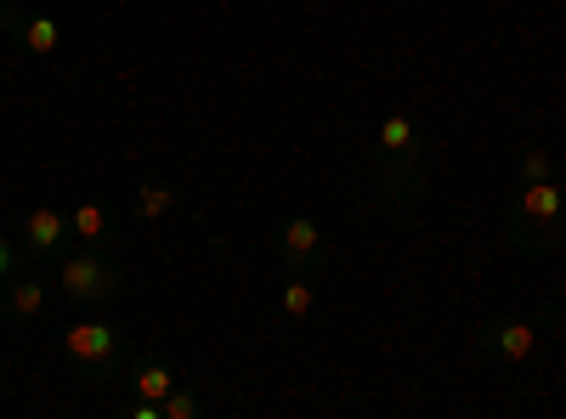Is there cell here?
Segmentation results:
<instances>
[{
	"label": "cell",
	"instance_id": "6da1fadb",
	"mask_svg": "<svg viewBox=\"0 0 566 419\" xmlns=\"http://www.w3.org/2000/svg\"><path fill=\"white\" fill-rule=\"evenodd\" d=\"M374 170H380V188H386V205L402 210L408 199L424 193V143H419V125L408 114H386L380 130H374Z\"/></svg>",
	"mask_w": 566,
	"mask_h": 419
},
{
	"label": "cell",
	"instance_id": "7a4b0ae2",
	"mask_svg": "<svg viewBox=\"0 0 566 419\" xmlns=\"http://www.w3.org/2000/svg\"><path fill=\"white\" fill-rule=\"evenodd\" d=\"M560 239H566V188L555 176L522 181V199H515V244L527 255H544Z\"/></svg>",
	"mask_w": 566,
	"mask_h": 419
},
{
	"label": "cell",
	"instance_id": "3957f363",
	"mask_svg": "<svg viewBox=\"0 0 566 419\" xmlns=\"http://www.w3.org/2000/svg\"><path fill=\"white\" fill-rule=\"evenodd\" d=\"M57 290H63L74 306H108L114 295H125V272H119L97 244H74V250L57 261Z\"/></svg>",
	"mask_w": 566,
	"mask_h": 419
},
{
	"label": "cell",
	"instance_id": "277c9868",
	"mask_svg": "<svg viewBox=\"0 0 566 419\" xmlns=\"http://www.w3.org/2000/svg\"><path fill=\"white\" fill-rule=\"evenodd\" d=\"M63 357L69 368H80L85 380H114L119 368V329L103 317H80L74 329L63 335Z\"/></svg>",
	"mask_w": 566,
	"mask_h": 419
},
{
	"label": "cell",
	"instance_id": "5b68a950",
	"mask_svg": "<svg viewBox=\"0 0 566 419\" xmlns=\"http://www.w3.org/2000/svg\"><path fill=\"white\" fill-rule=\"evenodd\" d=\"M538 335H544L538 317H493V323H482V329H476V346L493 363H504V368H522L538 352Z\"/></svg>",
	"mask_w": 566,
	"mask_h": 419
},
{
	"label": "cell",
	"instance_id": "8992f818",
	"mask_svg": "<svg viewBox=\"0 0 566 419\" xmlns=\"http://www.w3.org/2000/svg\"><path fill=\"white\" fill-rule=\"evenodd\" d=\"M277 261L290 272H317L328 261V239H323L317 216H283V227H277Z\"/></svg>",
	"mask_w": 566,
	"mask_h": 419
},
{
	"label": "cell",
	"instance_id": "52a82bcc",
	"mask_svg": "<svg viewBox=\"0 0 566 419\" xmlns=\"http://www.w3.org/2000/svg\"><path fill=\"white\" fill-rule=\"evenodd\" d=\"M74 239V227H69V216L57 210V205H34L29 216H23V232H18V244L29 250V255H57L63 244Z\"/></svg>",
	"mask_w": 566,
	"mask_h": 419
},
{
	"label": "cell",
	"instance_id": "ba28073f",
	"mask_svg": "<svg viewBox=\"0 0 566 419\" xmlns=\"http://www.w3.org/2000/svg\"><path fill=\"white\" fill-rule=\"evenodd\" d=\"M0 312L7 317H18V323H34L40 312H45V284L40 277H7V284H0Z\"/></svg>",
	"mask_w": 566,
	"mask_h": 419
},
{
	"label": "cell",
	"instance_id": "9c48e42d",
	"mask_svg": "<svg viewBox=\"0 0 566 419\" xmlns=\"http://www.w3.org/2000/svg\"><path fill=\"white\" fill-rule=\"evenodd\" d=\"M18 45H23V57L45 63V57H57V45H63V23L52 12H29L23 29H18Z\"/></svg>",
	"mask_w": 566,
	"mask_h": 419
},
{
	"label": "cell",
	"instance_id": "30bf717a",
	"mask_svg": "<svg viewBox=\"0 0 566 419\" xmlns=\"http://www.w3.org/2000/svg\"><path fill=\"white\" fill-rule=\"evenodd\" d=\"M69 227H74V244H108V232H114V210L97 205V199H80L69 210Z\"/></svg>",
	"mask_w": 566,
	"mask_h": 419
},
{
	"label": "cell",
	"instance_id": "8fae6325",
	"mask_svg": "<svg viewBox=\"0 0 566 419\" xmlns=\"http://www.w3.org/2000/svg\"><path fill=\"white\" fill-rule=\"evenodd\" d=\"M130 386H136V397L165 402V397H170V386H176V368H170L165 357H142V363L130 368Z\"/></svg>",
	"mask_w": 566,
	"mask_h": 419
},
{
	"label": "cell",
	"instance_id": "7c38bea8",
	"mask_svg": "<svg viewBox=\"0 0 566 419\" xmlns=\"http://www.w3.org/2000/svg\"><path fill=\"white\" fill-rule=\"evenodd\" d=\"M277 306H283V323H306V317H312V306H317V284H312V272H295L290 284H283Z\"/></svg>",
	"mask_w": 566,
	"mask_h": 419
},
{
	"label": "cell",
	"instance_id": "4fadbf2b",
	"mask_svg": "<svg viewBox=\"0 0 566 419\" xmlns=\"http://www.w3.org/2000/svg\"><path fill=\"white\" fill-rule=\"evenodd\" d=\"M176 205H181V199H176V188H170V181H142V188H136V199H130V210H136L142 221H165Z\"/></svg>",
	"mask_w": 566,
	"mask_h": 419
},
{
	"label": "cell",
	"instance_id": "5bb4252c",
	"mask_svg": "<svg viewBox=\"0 0 566 419\" xmlns=\"http://www.w3.org/2000/svg\"><path fill=\"white\" fill-rule=\"evenodd\" d=\"M159 413H165V419H199V413H205V397H199L193 386H181V380H176L170 397L159 402Z\"/></svg>",
	"mask_w": 566,
	"mask_h": 419
},
{
	"label": "cell",
	"instance_id": "9a60e30c",
	"mask_svg": "<svg viewBox=\"0 0 566 419\" xmlns=\"http://www.w3.org/2000/svg\"><path fill=\"white\" fill-rule=\"evenodd\" d=\"M515 176H522V181H544V176H555V159H549L544 148H522V159H515Z\"/></svg>",
	"mask_w": 566,
	"mask_h": 419
},
{
	"label": "cell",
	"instance_id": "2e32d148",
	"mask_svg": "<svg viewBox=\"0 0 566 419\" xmlns=\"http://www.w3.org/2000/svg\"><path fill=\"white\" fill-rule=\"evenodd\" d=\"M23 18H29V12H18L12 0H0V34H18V29H23Z\"/></svg>",
	"mask_w": 566,
	"mask_h": 419
},
{
	"label": "cell",
	"instance_id": "e0dca14e",
	"mask_svg": "<svg viewBox=\"0 0 566 419\" xmlns=\"http://www.w3.org/2000/svg\"><path fill=\"white\" fill-rule=\"evenodd\" d=\"M18 272V250H12V239H0V284Z\"/></svg>",
	"mask_w": 566,
	"mask_h": 419
},
{
	"label": "cell",
	"instance_id": "ac0fdd59",
	"mask_svg": "<svg viewBox=\"0 0 566 419\" xmlns=\"http://www.w3.org/2000/svg\"><path fill=\"white\" fill-rule=\"evenodd\" d=\"M560 250H566V239H560Z\"/></svg>",
	"mask_w": 566,
	"mask_h": 419
}]
</instances>
